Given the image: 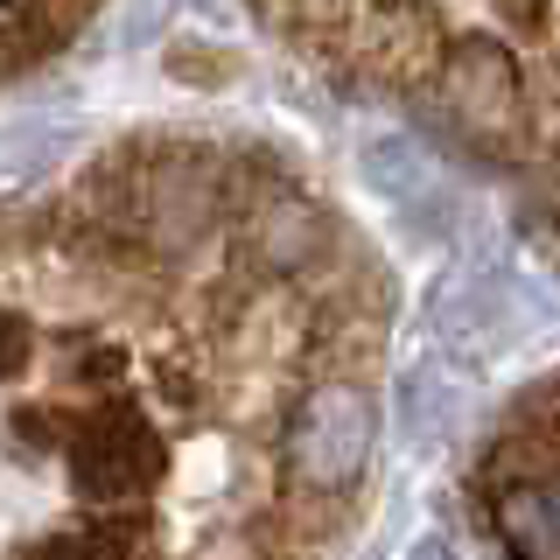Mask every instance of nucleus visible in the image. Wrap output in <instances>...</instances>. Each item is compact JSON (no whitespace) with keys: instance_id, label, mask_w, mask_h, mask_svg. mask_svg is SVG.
I'll list each match as a JSON object with an SVG mask.
<instances>
[{"instance_id":"1","label":"nucleus","mask_w":560,"mask_h":560,"mask_svg":"<svg viewBox=\"0 0 560 560\" xmlns=\"http://www.w3.org/2000/svg\"><path fill=\"white\" fill-rule=\"evenodd\" d=\"M364 455H372V399L350 393V385H323L302 399L288 428V469L308 490H343L358 483Z\"/></svg>"},{"instance_id":"2","label":"nucleus","mask_w":560,"mask_h":560,"mask_svg":"<svg viewBox=\"0 0 560 560\" xmlns=\"http://www.w3.org/2000/svg\"><path fill=\"white\" fill-rule=\"evenodd\" d=\"M154 477V434L140 428V413L113 407L78 434V483L92 498H133Z\"/></svg>"},{"instance_id":"3","label":"nucleus","mask_w":560,"mask_h":560,"mask_svg":"<svg viewBox=\"0 0 560 560\" xmlns=\"http://www.w3.org/2000/svg\"><path fill=\"white\" fill-rule=\"evenodd\" d=\"M448 119H455V127H469V133H483V140L512 133V119H518V78H512V63H504L498 49H483V43L463 49V63L448 70Z\"/></svg>"},{"instance_id":"4","label":"nucleus","mask_w":560,"mask_h":560,"mask_svg":"<svg viewBox=\"0 0 560 560\" xmlns=\"http://www.w3.org/2000/svg\"><path fill=\"white\" fill-rule=\"evenodd\" d=\"M498 533L525 560H560V483H512L498 498Z\"/></svg>"},{"instance_id":"5","label":"nucleus","mask_w":560,"mask_h":560,"mask_svg":"<svg viewBox=\"0 0 560 560\" xmlns=\"http://www.w3.org/2000/svg\"><path fill=\"white\" fill-rule=\"evenodd\" d=\"M364 168H372V183H378L399 210H413V203L434 197V175H428V162H420L407 140H378V148H364Z\"/></svg>"},{"instance_id":"6","label":"nucleus","mask_w":560,"mask_h":560,"mask_svg":"<svg viewBox=\"0 0 560 560\" xmlns=\"http://www.w3.org/2000/svg\"><path fill=\"white\" fill-rule=\"evenodd\" d=\"M22 358H28V343H22V323H8V315H0V372H14Z\"/></svg>"}]
</instances>
